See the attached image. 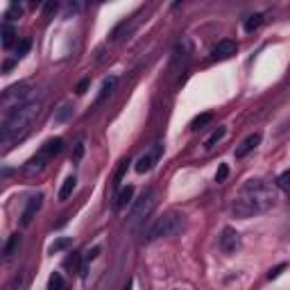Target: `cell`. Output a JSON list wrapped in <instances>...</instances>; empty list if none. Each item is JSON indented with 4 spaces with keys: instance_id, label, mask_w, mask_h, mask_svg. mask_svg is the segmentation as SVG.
<instances>
[{
    "instance_id": "cell-24",
    "label": "cell",
    "mask_w": 290,
    "mask_h": 290,
    "mask_svg": "<svg viewBox=\"0 0 290 290\" xmlns=\"http://www.w3.org/2000/svg\"><path fill=\"white\" fill-rule=\"evenodd\" d=\"M211 118H213L211 113H202V116H197V118L190 123V130H200V127H204L207 123H211Z\"/></svg>"
},
{
    "instance_id": "cell-8",
    "label": "cell",
    "mask_w": 290,
    "mask_h": 290,
    "mask_svg": "<svg viewBox=\"0 0 290 290\" xmlns=\"http://www.w3.org/2000/svg\"><path fill=\"white\" fill-rule=\"evenodd\" d=\"M41 204H43V195L30 197L27 207H25V209H23V213H21V225H23V227H30V225H32V220H34V215H36V211L41 209Z\"/></svg>"
},
{
    "instance_id": "cell-36",
    "label": "cell",
    "mask_w": 290,
    "mask_h": 290,
    "mask_svg": "<svg viewBox=\"0 0 290 290\" xmlns=\"http://www.w3.org/2000/svg\"><path fill=\"white\" fill-rule=\"evenodd\" d=\"M132 286H134V284H132V281H127V286H125L123 290H132Z\"/></svg>"
},
{
    "instance_id": "cell-30",
    "label": "cell",
    "mask_w": 290,
    "mask_h": 290,
    "mask_svg": "<svg viewBox=\"0 0 290 290\" xmlns=\"http://www.w3.org/2000/svg\"><path fill=\"white\" fill-rule=\"evenodd\" d=\"M21 284H23V274H16V277L7 284V288L5 290H21Z\"/></svg>"
},
{
    "instance_id": "cell-27",
    "label": "cell",
    "mask_w": 290,
    "mask_h": 290,
    "mask_svg": "<svg viewBox=\"0 0 290 290\" xmlns=\"http://www.w3.org/2000/svg\"><path fill=\"white\" fill-rule=\"evenodd\" d=\"M82 157H84V143L79 141V143H75V150H73V163H77V161H82Z\"/></svg>"
},
{
    "instance_id": "cell-25",
    "label": "cell",
    "mask_w": 290,
    "mask_h": 290,
    "mask_svg": "<svg viewBox=\"0 0 290 290\" xmlns=\"http://www.w3.org/2000/svg\"><path fill=\"white\" fill-rule=\"evenodd\" d=\"M277 186H279V188H284V190H288V193H290V170H284L281 175H279Z\"/></svg>"
},
{
    "instance_id": "cell-32",
    "label": "cell",
    "mask_w": 290,
    "mask_h": 290,
    "mask_svg": "<svg viewBox=\"0 0 290 290\" xmlns=\"http://www.w3.org/2000/svg\"><path fill=\"white\" fill-rule=\"evenodd\" d=\"M98 254H100V247H93V249H89V252H86V256H84V263H91V261H93Z\"/></svg>"
},
{
    "instance_id": "cell-9",
    "label": "cell",
    "mask_w": 290,
    "mask_h": 290,
    "mask_svg": "<svg viewBox=\"0 0 290 290\" xmlns=\"http://www.w3.org/2000/svg\"><path fill=\"white\" fill-rule=\"evenodd\" d=\"M159 154H161V145H154V150H150V152H145L141 157V159L136 161V172H148V170H152V166L157 163V159H159Z\"/></svg>"
},
{
    "instance_id": "cell-35",
    "label": "cell",
    "mask_w": 290,
    "mask_h": 290,
    "mask_svg": "<svg viewBox=\"0 0 290 290\" xmlns=\"http://www.w3.org/2000/svg\"><path fill=\"white\" fill-rule=\"evenodd\" d=\"M53 12H57V2H48V5H43V14H53Z\"/></svg>"
},
{
    "instance_id": "cell-7",
    "label": "cell",
    "mask_w": 290,
    "mask_h": 290,
    "mask_svg": "<svg viewBox=\"0 0 290 290\" xmlns=\"http://www.w3.org/2000/svg\"><path fill=\"white\" fill-rule=\"evenodd\" d=\"M220 249L225 254H236L240 249V234L236 229H231V227H225L222 234H220Z\"/></svg>"
},
{
    "instance_id": "cell-1",
    "label": "cell",
    "mask_w": 290,
    "mask_h": 290,
    "mask_svg": "<svg viewBox=\"0 0 290 290\" xmlns=\"http://www.w3.org/2000/svg\"><path fill=\"white\" fill-rule=\"evenodd\" d=\"M274 202H277V190H274V186H270V184L263 182V179H249V182H245V186L236 195L231 211H234L236 218L247 220V218H252V215L265 213L267 209L274 207Z\"/></svg>"
},
{
    "instance_id": "cell-26",
    "label": "cell",
    "mask_w": 290,
    "mask_h": 290,
    "mask_svg": "<svg viewBox=\"0 0 290 290\" xmlns=\"http://www.w3.org/2000/svg\"><path fill=\"white\" fill-rule=\"evenodd\" d=\"M30 48H32V41H30V39H23V41L18 43V48H16V57H18V59L30 53Z\"/></svg>"
},
{
    "instance_id": "cell-13",
    "label": "cell",
    "mask_w": 290,
    "mask_h": 290,
    "mask_svg": "<svg viewBox=\"0 0 290 290\" xmlns=\"http://www.w3.org/2000/svg\"><path fill=\"white\" fill-rule=\"evenodd\" d=\"M132 197H134V186H125V188L118 193L116 202H113V209H116V211H120L123 207H127V204H130Z\"/></svg>"
},
{
    "instance_id": "cell-31",
    "label": "cell",
    "mask_w": 290,
    "mask_h": 290,
    "mask_svg": "<svg viewBox=\"0 0 290 290\" xmlns=\"http://www.w3.org/2000/svg\"><path fill=\"white\" fill-rule=\"evenodd\" d=\"M227 175H229V168H227V163H222V166L218 168V172H215V182H225L227 179Z\"/></svg>"
},
{
    "instance_id": "cell-29",
    "label": "cell",
    "mask_w": 290,
    "mask_h": 290,
    "mask_svg": "<svg viewBox=\"0 0 290 290\" xmlns=\"http://www.w3.org/2000/svg\"><path fill=\"white\" fill-rule=\"evenodd\" d=\"M21 12H23V9H21V7H18V5H12V7H9V12L5 14V23H9V21H14V16H21Z\"/></svg>"
},
{
    "instance_id": "cell-19",
    "label": "cell",
    "mask_w": 290,
    "mask_h": 290,
    "mask_svg": "<svg viewBox=\"0 0 290 290\" xmlns=\"http://www.w3.org/2000/svg\"><path fill=\"white\" fill-rule=\"evenodd\" d=\"M261 25H263V14H252L245 21V32H254V30H259Z\"/></svg>"
},
{
    "instance_id": "cell-21",
    "label": "cell",
    "mask_w": 290,
    "mask_h": 290,
    "mask_svg": "<svg viewBox=\"0 0 290 290\" xmlns=\"http://www.w3.org/2000/svg\"><path fill=\"white\" fill-rule=\"evenodd\" d=\"M225 134H227V130H225V127H218V130H215L213 134H211V136L207 138V143H204V145H207V148H213L215 143H220L222 138H225Z\"/></svg>"
},
{
    "instance_id": "cell-12",
    "label": "cell",
    "mask_w": 290,
    "mask_h": 290,
    "mask_svg": "<svg viewBox=\"0 0 290 290\" xmlns=\"http://www.w3.org/2000/svg\"><path fill=\"white\" fill-rule=\"evenodd\" d=\"M259 143H261V134H252V136H247L236 148V159H243V157H247V154L252 152V150H254Z\"/></svg>"
},
{
    "instance_id": "cell-16",
    "label": "cell",
    "mask_w": 290,
    "mask_h": 290,
    "mask_svg": "<svg viewBox=\"0 0 290 290\" xmlns=\"http://www.w3.org/2000/svg\"><path fill=\"white\" fill-rule=\"evenodd\" d=\"M14 39H16V30H14L12 23H2V46L9 48L14 43Z\"/></svg>"
},
{
    "instance_id": "cell-6",
    "label": "cell",
    "mask_w": 290,
    "mask_h": 290,
    "mask_svg": "<svg viewBox=\"0 0 290 290\" xmlns=\"http://www.w3.org/2000/svg\"><path fill=\"white\" fill-rule=\"evenodd\" d=\"M190 41L188 39H182V41L175 46V50H172V61H170V73H182L184 68H186V64H188L190 59Z\"/></svg>"
},
{
    "instance_id": "cell-34",
    "label": "cell",
    "mask_w": 290,
    "mask_h": 290,
    "mask_svg": "<svg viewBox=\"0 0 290 290\" xmlns=\"http://www.w3.org/2000/svg\"><path fill=\"white\" fill-rule=\"evenodd\" d=\"M89 79H82V82H79V84H77V95H84V93H86V89H89Z\"/></svg>"
},
{
    "instance_id": "cell-3",
    "label": "cell",
    "mask_w": 290,
    "mask_h": 290,
    "mask_svg": "<svg viewBox=\"0 0 290 290\" xmlns=\"http://www.w3.org/2000/svg\"><path fill=\"white\" fill-rule=\"evenodd\" d=\"M184 227V215L177 213V211H168L163 213L148 231V240H159V238H168L175 236L177 231H182Z\"/></svg>"
},
{
    "instance_id": "cell-4",
    "label": "cell",
    "mask_w": 290,
    "mask_h": 290,
    "mask_svg": "<svg viewBox=\"0 0 290 290\" xmlns=\"http://www.w3.org/2000/svg\"><path fill=\"white\" fill-rule=\"evenodd\" d=\"M154 204H157V200H154L152 190L143 193V197H141V200H136V204H134V207H132V211H130V218H127V225H130V229H138V227L145 222V218L152 213Z\"/></svg>"
},
{
    "instance_id": "cell-18",
    "label": "cell",
    "mask_w": 290,
    "mask_h": 290,
    "mask_svg": "<svg viewBox=\"0 0 290 290\" xmlns=\"http://www.w3.org/2000/svg\"><path fill=\"white\" fill-rule=\"evenodd\" d=\"M73 245L71 238H59V240H54L50 247H48V254H59V252H64V249H68Z\"/></svg>"
},
{
    "instance_id": "cell-20",
    "label": "cell",
    "mask_w": 290,
    "mask_h": 290,
    "mask_svg": "<svg viewBox=\"0 0 290 290\" xmlns=\"http://www.w3.org/2000/svg\"><path fill=\"white\" fill-rule=\"evenodd\" d=\"M66 288V281L59 272H53L50 279H48V290H64Z\"/></svg>"
},
{
    "instance_id": "cell-22",
    "label": "cell",
    "mask_w": 290,
    "mask_h": 290,
    "mask_svg": "<svg viewBox=\"0 0 290 290\" xmlns=\"http://www.w3.org/2000/svg\"><path fill=\"white\" fill-rule=\"evenodd\" d=\"M73 188H75V177H66L64 186H61V190H59V200H66V197L73 193Z\"/></svg>"
},
{
    "instance_id": "cell-10",
    "label": "cell",
    "mask_w": 290,
    "mask_h": 290,
    "mask_svg": "<svg viewBox=\"0 0 290 290\" xmlns=\"http://www.w3.org/2000/svg\"><path fill=\"white\" fill-rule=\"evenodd\" d=\"M48 161H50V157H48L46 152H41V150H39V152H36L34 157H32V159L23 166V172H25V175H34V172H41L43 168H46Z\"/></svg>"
},
{
    "instance_id": "cell-11",
    "label": "cell",
    "mask_w": 290,
    "mask_h": 290,
    "mask_svg": "<svg viewBox=\"0 0 290 290\" xmlns=\"http://www.w3.org/2000/svg\"><path fill=\"white\" fill-rule=\"evenodd\" d=\"M231 54H236V41H231V39H225V41H220L218 46L213 48L215 59H227Z\"/></svg>"
},
{
    "instance_id": "cell-5",
    "label": "cell",
    "mask_w": 290,
    "mask_h": 290,
    "mask_svg": "<svg viewBox=\"0 0 290 290\" xmlns=\"http://www.w3.org/2000/svg\"><path fill=\"white\" fill-rule=\"evenodd\" d=\"M27 98H30V86H27V84H18V86L7 89L5 93H2V100H0V105H2V111L12 113L14 109L27 105Z\"/></svg>"
},
{
    "instance_id": "cell-2",
    "label": "cell",
    "mask_w": 290,
    "mask_h": 290,
    "mask_svg": "<svg viewBox=\"0 0 290 290\" xmlns=\"http://www.w3.org/2000/svg\"><path fill=\"white\" fill-rule=\"evenodd\" d=\"M36 113H39V105H36V102H27L23 107L14 109L12 113H7L5 123H2V132H0L2 143H7L9 138L18 136L21 132L27 130V125L36 118Z\"/></svg>"
},
{
    "instance_id": "cell-14",
    "label": "cell",
    "mask_w": 290,
    "mask_h": 290,
    "mask_svg": "<svg viewBox=\"0 0 290 290\" xmlns=\"http://www.w3.org/2000/svg\"><path fill=\"white\" fill-rule=\"evenodd\" d=\"M116 84H118V77L116 75H111V77H107L105 82H102V89H100V95H98V100H95V105H100L107 95H111L113 93V89H116Z\"/></svg>"
},
{
    "instance_id": "cell-33",
    "label": "cell",
    "mask_w": 290,
    "mask_h": 290,
    "mask_svg": "<svg viewBox=\"0 0 290 290\" xmlns=\"http://www.w3.org/2000/svg\"><path fill=\"white\" fill-rule=\"evenodd\" d=\"M284 270H286V263H281V265L272 267V270H270V274H267V277H270V279H277V277H279V274L284 272Z\"/></svg>"
},
{
    "instance_id": "cell-15",
    "label": "cell",
    "mask_w": 290,
    "mask_h": 290,
    "mask_svg": "<svg viewBox=\"0 0 290 290\" xmlns=\"http://www.w3.org/2000/svg\"><path fill=\"white\" fill-rule=\"evenodd\" d=\"M61 148H64V141H61V138H50V141H46V143H43L41 152H46L48 157L53 159L54 154H59V152H61Z\"/></svg>"
},
{
    "instance_id": "cell-28",
    "label": "cell",
    "mask_w": 290,
    "mask_h": 290,
    "mask_svg": "<svg viewBox=\"0 0 290 290\" xmlns=\"http://www.w3.org/2000/svg\"><path fill=\"white\" fill-rule=\"evenodd\" d=\"M127 166H130V161L125 159V161H120V166H118V170H116V182H113V186H118V182L123 179V175L127 172Z\"/></svg>"
},
{
    "instance_id": "cell-23",
    "label": "cell",
    "mask_w": 290,
    "mask_h": 290,
    "mask_svg": "<svg viewBox=\"0 0 290 290\" xmlns=\"http://www.w3.org/2000/svg\"><path fill=\"white\" fill-rule=\"evenodd\" d=\"M18 245H21V236H18V234H14V236L7 240V245H5V256H7V259H9V256L16 252Z\"/></svg>"
},
{
    "instance_id": "cell-17",
    "label": "cell",
    "mask_w": 290,
    "mask_h": 290,
    "mask_svg": "<svg viewBox=\"0 0 290 290\" xmlns=\"http://www.w3.org/2000/svg\"><path fill=\"white\" fill-rule=\"evenodd\" d=\"M73 105L71 102H66V105H61V109L57 113H54V123H66V120H71V116H73Z\"/></svg>"
}]
</instances>
